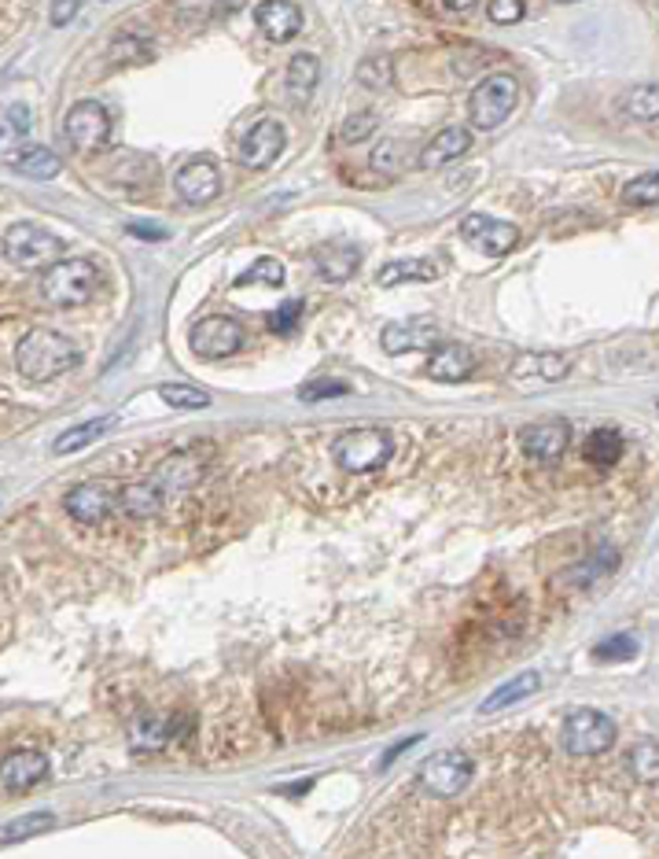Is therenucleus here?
I'll return each mask as SVG.
<instances>
[{
  "label": "nucleus",
  "mask_w": 659,
  "mask_h": 859,
  "mask_svg": "<svg viewBox=\"0 0 659 859\" xmlns=\"http://www.w3.org/2000/svg\"><path fill=\"white\" fill-rule=\"evenodd\" d=\"M571 370V354H524V358L513 362L508 370V381L513 384H549V381H560L568 376Z\"/></svg>",
  "instance_id": "obj_19"
},
{
  "label": "nucleus",
  "mask_w": 659,
  "mask_h": 859,
  "mask_svg": "<svg viewBox=\"0 0 659 859\" xmlns=\"http://www.w3.org/2000/svg\"><path fill=\"white\" fill-rule=\"evenodd\" d=\"M376 125H379V114H376V111H357V114H351V119H343L339 137H343L346 144H362L365 137L376 133Z\"/></svg>",
  "instance_id": "obj_38"
},
{
  "label": "nucleus",
  "mask_w": 659,
  "mask_h": 859,
  "mask_svg": "<svg viewBox=\"0 0 659 859\" xmlns=\"http://www.w3.org/2000/svg\"><path fill=\"white\" fill-rule=\"evenodd\" d=\"M78 11H82V0H52V11H49V19H52V27H67Z\"/></svg>",
  "instance_id": "obj_46"
},
{
  "label": "nucleus",
  "mask_w": 659,
  "mask_h": 859,
  "mask_svg": "<svg viewBox=\"0 0 659 859\" xmlns=\"http://www.w3.org/2000/svg\"><path fill=\"white\" fill-rule=\"evenodd\" d=\"M8 114H11V125H16L19 133H27V130H30V111H27V108H19V104H16Z\"/></svg>",
  "instance_id": "obj_50"
},
{
  "label": "nucleus",
  "mask_w": 659,
  "mask_h": 859,
  "mask_svg": "<svg viewBox=\"0 0 659 859\" xmlns=\"http://www.w3.org/2000/svg\"><path fill=\"white\" fill-rule=\"evenodd\" d=\"M63 506L78 524L97 528V524H103L114 509H119V487L108 484V479H85V484L67 491Z\"/></svg>",
  "instance_id": "obj_9"
},
{
  "label": "nucleus",
  "mask_w": 659,
  "mask_h": 859,
  "mask_svg": "<svg viewBox=\"0 0 659 859\" xmlns=\"http://www.w3.org/2000/svg\"><path fill=\"white\" fill-rule=\"evenodd\" d=\"M63 137L71 141V148L78 152L97 155L111 144V111L100 104V100H82L67 111L63 119Z\"/></svg>",
  "instance_id": "obj_8"
},
{
  "label": "nucleus",
  "mask_w": 659,
  "mask_h": 859,
  "mask_svg": "<svg viewBox=\"0 0 659 859\" xmlns=\"http://www.w3.org/2000/svg\"><path fill=\"white\" fill-rule=\"evenodd\" d=\"M611 568H616V549H600L597 557H589V565H586V568L578 565V568H571L564 579H575V583H582V587H586V583H594V579H600V576H608Z\"/></svg>",
  "instance_id": "obj_39"
},
{
  "label": "nucleus",
  "mask_w": 659,
  "mask_h": 859,
  "mask_svg": "<svg viewBox=\"0 0 659 859\" xmlns=\"http://www.w3.org/2000/svg\"><path fill=\"white\" fill-rule=\"evenodd\" d=\"M125 233L136 236V240H148V244H159V240H166V229H159V225H130Z\"/></svg>",
  "instance_id": "obj_48"
},
{
  "label": "nucleus",
  "mask_w": 659,
  "mask_h": 859,
  "mask_svg": "<svg viewBox=\"0 0 659 859\" xmlns=\"http://www.w3.org/2000/svg\"><path fill=\"white\" fill-rule=\"evenodd\" d=\"M357 82H362L365 89H387L391 85V60H384V55L365 60L362 67H357Z\"/></svg>",
  "instance_id": "obj_41"
},
{
  "label": "nucleus",
  "mask_w": 659,
  "mask_h": 859,
  "mask_svg": "<svg viewBox=\"0 0 659 859\" xmlns=\"http://www.w3.org/2000/svg\"><path fill=\"white\" fill-rule=\"evenodd\" d=\"M659 200V174L656 170H645L641 178L627 181V189H622V203L627 208H656Z\"/></svg>",
  "instance_id": "obj_34"
},
{
  "label": "nucleus",
  "mask_w": 659,
  "mask_h": 859,
  "mask_svg": "<svg viewBox=\"0 0 659 859\" xmlns=\"http://www.w3.org/2000/svg\"><path fill=\"white\" fill-rule=\"evenodd\" d=\"M420 738H424V735H413V738H406V741H398L395 749H387V752H384V760H379V771H387V767L395 764L402 752H409L413 746H420Z\"/></svg>",
  "instance_id": "obj_47"
},
{
  "label": "nucleus",
  "mask_w": 659,
  "mask_h": 859,
  "mask_svg": "<svg viewBox=\"0 0 659 859\" xmlns=\"http://www.w3.org/2000/svg\"><path fill=\"white\" fill-rule=\"evenodd\" d=\"M582 457L597 468H611L622 457V435L611 432V428L589 432V439L582 443Z\"/></svg>",
  "instance_id": "obj_30"
},
{
  "label": "nucleus",
  "mask_w": 659,
  "mask_h": 859,
  "mask_svg": "<svg viewBox=\"0 0 659 859\" xmlns=\"http://www.w3.org/2000/svg\"><path fill=\"white\" fill-rule=\"evenodd\" d=\"M627 767H630V775L638 778V782H656L659 778V741L656 738H645V741H638V746L630 749V756H627Z\"/></svg>",
  "instance_id": "obj_31"
},
{
  "label": "nucleus",
  "mask_w": 659,
  "mask_h": 859,
  "mask_svg": "<svg viewBox=\"0 0 659 859\" xmlns=\"http://www.w3.org/2000/svg\"><path fill=\"white\" fill-rule=\"evenodd\" d=\"M487 16H490V22H497V27H516V22H524L527 4L524 0H490Z\"/></svg>",
  "instance_id": "obj_43"
},
{
  "label": "nucleus",
  "mask_w": 659,
  "mask_h": 859,
  "mask_svg": "<svg viewBox=\"0 0 659 859\" xmlns=\"http://www.w3.org/2000/svg\"><path fill=\"white\" fill-rule=\"evenodd\" d=\"M166 498L152 479H136V484H122L119 487V509L125 517H155L163 513Z\"/></svg>",
  "instance_id": "obj_25"
},
{
  "label": "nucleus",
  "mask_w": 659,
  "mask_h": 859,
  "mask_svg": "<svg viewBox=\"0 0 659 859\" xmlns=\"http://www.w3.org/2000/svg\"><path fill=\"white\" fill-rule=\"evenodd\" d=\"M173 735H178V719L159 716V713H141L130 719V749L133 752H159L166 749Z\"/></svg>",
  "instance_id": "obj_21"
},
{
  "label": "nucleus",
  "mask_w": 659,
  "mask_h": 859,
  "mask_svg": "<svg viewBox=\"0 0 659 859\" xmlns=\"http://www.w3.org/2000/svg\"><path fill=\"white\" fill-rule=\"evenodd\" d=\"M460 236L490 259H501L519 244V229L513 222H497V218H487V214H468L460 222Z\"/></svg>",
  "instance_id": "obj_11"
},
{
  "label": "nucleus",
  "mask_w": 659,
  "mask_h": 859,
  "mask_svg": "<svg viewBox=\"0 0 659 859\" xmlns=\"http://www.w3.org/2000/svg\"><path fill=\"white\" fill-rule=\"evenodd\" d=\"M111 425H114L111 417H97V421H85V425H74V428H67V432L60 435V439L52 443V454L67 457V454H78V451H85V446H92V443H97L103 432H111Z\"/></svg>",
  "instance_id": "obj_29"
},
{
  "label": "nucleus",
  "mask_w": 659,
  "mask_h": 859,
  "mask_svg": "<svg viewBox=\"0 0 659 859\" xmlns=\"http://www.w3.org/2000/svg\"><path fill=\"white\" fill-rule=\"evenodd\" d=\"M435 4L443 8V11H449V16H468V11L479 4V0H435Z\"/></svg>",
  "instance_id": "obj_49"
},
{
  "label": "nucleus",
  "mask_w": 659,
  "mask_h": 859,
  "mask_svg": "<svg viewBox=\"0 0 659 859\" xmlns=\"http://www.w3.org/2000/svg\"><path fill=\"white\" fill-rule=\"evenodd\" d=\"M284 152V125L265 119L258 125H251V133L240 141V163L247 170H265L273 166Z\"/></svg>",
  "instance_id": "obj_15"
},
{
  "label": "nucleus",
  "mask_w": 659,
  "mask_h": 859,
  "mask_svg": "<svg viewBox=\"0 0 659 859\" xmlns=\"http://www.w3.org/2000/svg\"><path fill=\"white\" fill-rule=\"evenodd\" d=\"M538 686H541V675H538V671H524V675H516V679H508L505 686H497V690L487 697V701L479 705V713H483V716L501 713V708L516 705V701H524V697H530V694H538Z\"/></svg>",
  "instance_id": "obj_26"
},
{
  "label": "nucleus",
  "mask_w": 659,
  "mask_h": 859,
  "mask_svg": "<svg viewBox=\"0 0 659 859\" xmlns=\"http://www.w3.org/2000/svg\"><path fill=\"white\" fill-rule=\"evenodd\" d=\"M560 4H575V0H560Z\"/></svg>",
  "instance_id": "obj_51"
},
{
  "label": "nucleus",
  "mask_w": 659,
  "mask_h": 859,
  "mask_svg": "<svg viewBox=\"0 0 659 859\" xmlns=\"http://www.w3.org/2000/svg\"><path fill=\"white\" fill-rule=\"evenodd\" d=\"M49 771H52V764L44 752L19 749L0 760V786H4L8 794H30L33 786H41L44 778H49Z\"/></svg>",
  "instance_id": "obj_14"
},
{
  "label": "nucleus",
  "mask_w": 659,
  "mask_h": 859,
  "mask_svg": "<svg viewBox=\"0 0 659 859\" xmlns=\"http://www.w3.org/2000/svg\"><path fill=\"white\" fill-rule=\"evenodd\" d=\"M373 170L384 178H398L402 170H406V141H398V137H387V141H379L373 148Z\"/></svg>",
  "instance_id": "obj_32"
},
{
  "label": "nucleus",
  "mask_w": 659,
  "mask_h": 859,
  "mask_svg": "<svg viewBox=\"0 0 659 859\" xmlns=\"http://www.w3.org/2000/svg\"><path fill=\"white\" fill-rule=\"evenodd\" d=\"M472 775H476V764H472V756L465 749H443V752H435L432 760L420 764L416 786H420L427 797L449 800V797L465 794Z\"/></svg>",
  "instance_id": "obj_5"
},
{
  "label": "nucleus",
  "mask_w": 659,
  "mask_h": 859,
  "mask_svg": "<svg viewBox=\"0 0 659 859\" xmlns=\"http://www.w3.org/2000/svg\"><path fill=\"white\" fill-rule=\"evenodd\" d=\"M200 473H203V454L200 451H178V454H170L148 479H152V484L163 491V498L170 502L173 495L189 491L195 479H200Z\"/></svg>",
  "instance_id": "obj_16"
},
{
  "label": "nucleus",
  "mask_w": 659,
  "mask_h": 859,
  "mask_svg": "<svg viewBox=\"0 0 659 859\" xmlns=\"http://www.w3.org/2000/svg\"><path fill=\"white\" fill-rule=\"evenodd\" d=\"M476 373V354L460 343H443L432 358H427V376H435L438 384H457L465 376Z\"/></svg>",
  "instance_id": "obj_23"
},
{
  "label": "nucleus",
  "mask_w": 659,
  "mask_h": 859,
  "mask_svg": "<svg viewBox=\"0 0 659 859\" xmlns=\"http://www.w3.org/2000/svg\"><path fill=\"white\" fill-rule=\"evenodd\" d=\"M519 104V82L513 74H487L472 89L468 119L476 130H497Z\"/></svg>",
  "instance_id": "obj_6"
},
{
  "label": "nucleus",
  "mask_w": 659,
  "mask_h": 859,
  "mask_svg": "<svg viewBox=\"0 0 659 859\" xmlns=\"http://www.w3.org/2000/svg\"><path fill=\"white\" fill-rule=\"evenodd\" d=\"M321 82V63L314 60L310 52H298L287 60V71H284V85H287V100H292L295 108H306L310 97H314V89Z\"/></svg>",
  "instance_id": "obj_24"
},
{
  "label": "nucleus",
  "mask_w": 659,
  "mask_h": 859,
  "mask_svg": "<svg viewBox=\"0 0 659 859\" xmlns=\"http://www.w3.org/2000/svg\"><path fill=\"white\" fill-rule=\"evenodd\" d=\"M568 443H571V425L564 417L535 421V425H527L524 432H519V446H524V454H530L541 465L560 462L564 451H568Z\"/></svg>",
  "instance_id": "obj_12"
},
{
  "label": "nucleus",
  "mask_w": 659,
  "mask_h": 859,
  "mask_svg": "<svg viewBox=\"0 0 659 859\" xmlns=\"http://www.w3.org/2000/svg\"><path fill=\"white\" fill-rule=\"evenodd\" d=\"M63 255V240L38 222H19L4 233V259L22 270H49Z\"/></svg>",
  "instance_id": "obj_4"
},
{
  "label": "nucleus",
  "mask_w": 659,
  "mask_h": 859,
  "mask_svg": "<svg viewBox=\"0 0 659 859\" xmlns=\"http://www.w3.org/2000/svg\"><path fill=\"white\" fill-rule=\"evenodd\" d=\"M622 111H627L630 119H638V122H656V114H659V93H656V85L630 89V97L622 100Z\"/></svg>",
  "instance_id": "obj_36"
},
{
  "label": "nucleus",
  "mask_w": 659,
  "mask_h": 859,
  "mask_svg": "<svg viewBox=\"0 0 659 859\" xmlns=\"http://www.w3.org/2000/svg\"><path fill=\"white\" fill-rule=\"evenodd\" d=\"M343 395H351V384L335 381V376H328V381H310V384H303V392H298L303 403H325V398H343Z\"/></svg>",
  "instance_id": "obj_40"
},
{
  "label": "nucleus",
  "mask_w": 659,
  "mask_h": 859,
  "mask_svg": "<svg viewBox=\"0 0 659 859\" xmlns=\"http://www.w3.org/2000/svg\"><path fill=\"white\" fill-rule=\"evenodd\" d=\"M438 343L435 322H409V325H387L379 332V347L387 354H409V351H432Z\"/></svg>",
  "instance_id": "obj_22"
},
{
  "label": "nucleus",
  "mask_w": 659,
  "mask_h": 859,
  "mask_svg": "<svg viewBox=\"0 0 659 859\" xmlns=\"http://www.w3.org/2000/svg\"><path fill=\"white\" fill-rule=\"evenodd\" d=\"M159 398L170 403L173 410H206L211 406V395L200 392V387H192V384H163L159 387Z\"/></svg>",
  "instance_id": "obj_35"
},
{
  "label": "nucleus",
  "mask_w": 659,
  "mask_h": 859,
  "mask_svg": "<svg viewBox=\"0 0 659 859\" xmlns=\"http://www.w3.org/2000/svg\"><path fill=\"white\" fill-rule=\"evenodd\" d=\"M100 289V270L85 259H55L41 277V292L52 306H82Z\"/></svg>",
  "instance_id": "obj_3"
},
{
  "label": "nucleus",
  "mask_w": 659,
  "mask_h": 859,
  "mask_svg": "<svg viewBox=\"0 0 659 859\" xmlns=\"http://www.w3.org/2000/svg\"><path fill=\"white\" fill-rule=\"evenodd\" d=\"M633 653H638V643H633L630 635H616V638H605V643H597L594 657L597 660H630Z\"/></svg>",
  "instance_id": "obj_44"
},
{
  "label": "nucleus",
  "mask_w": 659,
  "mask_h": 859,
  "mask_svg": "<svg viewBox=\"0 0 659 859\" xmlns=\"http://www.w3.org/2000/svg\"><path fill=\"white\" fill-rule=\"evenodd\" d=\"M560 746L571 756H600L616 746V724L597 708H575L560 727Z\"/></svg>",
  "instance_id": "obj_7"
},
{
  "label": "nucleus",
  "mask_w": 659,
  "mask_h": 859,
  "mask_svg": "<svg viewBox=\"0 0 659 859\" xmlns=\"http://www.w3.org/2000/svg\"><path fill=\"white\" fill-rule=\"evenodd\" d=\"M173 189H178V196L184 203H192V208H206V203H214L222 196V174H217V166L211 159H192V163H184L178 170Z\"/></svg>",
  "instance_id": "obj_13"
},
{
  "label": "nucleus",
  "mask_w": 659,
  "mask_h": 859,
  "mask_svg": "<svg viewBox=\"0 0 659 859\" xmlns=\"http://www.w3.org/2000/svg\"><path fill=\"white\" fill-rule=\"evenodd\" d=\"M244 284H273V289H281V284H284V266L276 259H258L251 270H244L236 277V289H244Z\"/></svg>",
  "instance_id": "obj_37"
},
{
  "label": "nucleus",
  "mask_w": 659,
  "mask_h": 859,
  "mask_svg": "<svg viewBox=\"0 0 659 859\" xmlns=\"http://www.w3.org/2000/svg\"><path fill=\"white\" fill-rule=\"evenodd\" d=\"M78 362H82V347L55 329H30L16 351L19 373L30 384H49L55 376L71 373Z\"/></svg>",
  "instance_id": "obj_1"
},
{
  "label": "nucleus",
  "mask_w": 659,
  "mask_h": 859,
  "mask_svg": "<svg viewBox=\"0 0 659 859\" xmlns=\"http://www.w3.org/2000/svg\"><path fill=\"white\" fill-rule=\"evenodd\" d=\"M254 22H258V30L270 41L284 44L303 30V8H298L295 0H262V4L254 8Z\"/></svg>",
  "instance_id": "obj_17"
},
{
  "label": "nucleus",
  "mask_w": 659,
  "mask_h": 859,
  "mask_svg": "<svg viewBox=\"0 0 659 859\" xmlns=\"http://www.w3.org/2000/svg\"><path fill=\"white\" fill-rule=\"evenodd\" d=\"M472 152V133L465 130V125H449V130L435 133L432 141H427L420 148V170H443L449 163H457V159H465Z\"/></svg>",
  "instance_id": "obj_18"
},
{
  "label": "nucleus",
  "mask_w": 659,
  "mask_h": 859,
  "mask_svg": "<svg viewBox=\"0 0 659 859\" xmlns=\"http://www.w3.org/2000/svg\"><path fill=\"white\" fill-rule=\"evenodd\" d=\"M49 827H55V816L52 811H33V816H22V819H11L4 830H0V845H16V841H27L33 833H44Z\"/></svg>",
  "instance_id": "obj_33"
},
{
  "label": "nucleus",
  "mask_w": 659,
  "mask_h": 859,
  "mask_svg": "<svg viewBox=\"0 0 659 859\" xmlns=\"http://www.w3.org/2000/svg\"><path fill=\"white\" fill-rule=\"evenodd\" d=\"M314 266L325 281L343 284L354 277L357 266H362V251L354 244H346V240H328V244H321L314 251Z\"/></svg>",
  "instance_id": "obj_20"
},
{
  "label": "nucleus",
  "mask_w": 659,
  "mask_h": 859,
  "mask_svg": "<svg viewBox=\"0 0 659 859\" xmlns=\"http://www.w3.org/2000/svg\"><path fill=\"white\" fill-rule=\"evenodd\" d=\"M148 55H152V52H148L136 38H130V33L111 44V60L114 63H136V60H148Z\"/></svg>",
  "instance_id": "obj_45"
},
{
  "label": "nucleus",
  "mask_w": 659,
  "mask_h": 859,
  "mask_svg": "<svg viewBox=\"0 0 659 859\" xmlns=\"http://www.w3.org/2000/svg\"><path fill=\"white\" fill-rule=\"evenodd\" d=\"M435 277H438L435 262L409 259V262H387V266L376 273V284L379 289H395V284H424V281H435Z\"/></svg>",
  "instance_id": "obj_27"
},
{
  "label": "nucleus",
  "mask_w": 659,
  "mask_h": 859,
  "mask_svg": "<svg viewBox=\"0 0 659 859\" xmlns=\"http://www.w3.org/2000/svg\"><path fill=\"white\" fill-rule=\"evenodd\" d=\"M11 166L19 170L22 178H33V181H52L55 174L63 170V159L52 152V148H27L22 155L11 159Z\"/></svg>",
  "instance_id": "obj_28"
},
{
  "label": "nucleus",
  "mask_w": 659,
  "mask_h": 859,
  "mask_svg": "<svg viewBox=\"0 0 659 859\" xmlns=\"http://www.w3.org/2000/svg\"><path fill=\"white\" fill-rule=\"evenodd\" d=\"M192 351L206 362L229 358L244 347V325L233 322V317H203L200 325L189 332Z\"/></svg>",
  "instance_id": "obj_10"
},
{
  "label": "nucleus",
  "mask_w": 659,
  "mask_h": 859,
  "mask_svg": "<svg viewBox=\"0 0 659 859\" xmlns=\"http://www.w3.org/2000/svg\"><path fill=\"white\" fill-rule=\"evenodd\" d=\"M391 454H395V439L384 428H351L332 443L335 465L354 476L379 473L391 462Z\"/></svg>",
  "instance_id": "obj_2"
},
{
  "label": "nucleus",
  "mask_w": 659,
  "mask_h": 859,
  "mask_svg": "<svg viewBox=\"0 0 659 859\" xmlns=\"http://www.w3.org/2000/svg\"><path fill=\"white\" fill-rule=\"evenodd\" d=\"M298 317H303V303L292 300V303H281L276 311H270L265 325H270V332H276V336H287V332H295Z\"/></svg>",
  "instance_id": "obj_42"
}]
</instances>
